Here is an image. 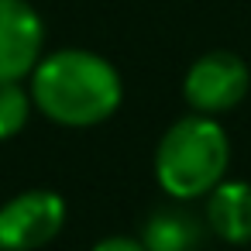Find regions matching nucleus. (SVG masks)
<instances>
[{"label":"nucleus","mask_w":251,"mask_h":251,"mask_svg":"<svg viewBox=\"0 0 251 251\" xmlns=\"http://www.w3.org/2000/svg\"><path fill=\"white\" fill-rule=\"evenodd\" d=\"M66 227V200L52 189H28L0 206V251H38Z\"/></svg>","instance_id":"obj_4"},{"label":"nucleus","mask_w":251,"mask_h":251,"mask_svg":"<svg viewBox=\"0 0 251 251\" xmlns=\"http://www.w3.org/2000/svg\"><path fill=\"white\" fill-rule=\"evenodd\" d=\"M90 251H148L141 237H127V234H110L103 241H97Z\"/></svg>","instance_id":"obj_9"},{"label":"nucleus","mask_w":251,"mask_h":251,"mask_svg":"<svg viewBox=\"0 0 251 251\" xmlns=\"http://www.w3.org/2000/svg\"><path fill=\"white\" fill-rule=\"evenodd\" d=\"M203 234H206V220L196 217L179 200L155 206L141 224V241L148 251H196L203 244Z\"/></svg>","instance_id":"obj_7"},{"label":"nucleus","mask_w":251,"mask_h":251,"mask_svg":"<svg viewBox=\"0 0 251 251\" xmlns=\"http://www.w3.org/2000/svg\"><path fill=\"white\" fill-rule=\"evenodd\" d=\"M31 107H35L31 90H25L21 79H0V141L25 131Z\"/></svg>","instance_id":"obj_8"},{"label":"nucleus","mask_w":251,"mask_h":251,"mask_svg":"<svg viewBox=\"0 0 251 251\" xmlns=\"http://www.w3.org/2000/svg\"><path fill=\"white\" fill-rule=\"evenodd\" d=\"M230 138L217 117L186 114L165 127L155 148V179L169 200L193 203L227 179Z\"/></svg>","instance_id":"obj_2"},{"label":"nucleus","mask_w":251,"mask_h":251,"mask_svg":"<svg viewBox=\"0 0 251 251\" xmlns=\"http://www.w3.org/2000/svg\"><path fill=\"white\" fill-rule=\"evenodd\" d=\"M45 52V25L28 0H0V79H25Z\"/></svg>","instance_id":"obj_5"},{"label":"nucleus","mask_w":251,"mask_h":251,"mask_svg":"<svg viewBox=\"0 0 251 251\" xmlns=\"http://www.w3.org/2000/svg\"><path fill=\"white\" fill-rule=\"evenodd\" d=\"M251 90V69L237 52L213 49L193 59V66L182 76V97L193 114L220 117L234 110Z\"/></svg>","instance_id":"obj_3"},{"label":"nucleus","mask_w":251,"mask_h":251,"mask_svg":"<svg viewBox=\"0 0 251 251\" xmlns=\"http://www.w3.org/2000/svg\"><path fill=\"white\" fill-rule=\"evenodd\" d=\"M203 220L224 244H251V182L224 179L203 196Z\"/></svg>","instance_id":"obj_6"},{"label":"nucleus","mask_w":251,"mask_h":251,"mask_svg":"<svg viewBox=\"0 0 251 251\" xmlns=\"http://www.w3.org/2000/svg\"><path fill=\"white\" fill-rule=\"evenodd\" d=\"M31 100L59 127H97L117 114L124 83L103 55L90 49H59L35 66Z\"/></svg>","instance_id":"obj_1"}]
</instances>
